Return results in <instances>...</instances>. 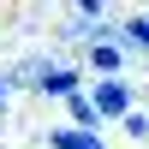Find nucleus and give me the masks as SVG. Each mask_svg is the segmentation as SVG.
Instances as JSON below:
<instances>
[{
  "label": "nucleus",
  "mask_w": 149,
  "mask_h": 149,
  "mask_svg": "<svg viewBox=\"0 0 149 149\" xmlns=\"http://www.w3.org/2000/svg\"><path fill=\"white\" fill-rule=\"evenodd\" d=\"M90 102H95V119H125V113H131V90H125L119 78H102Z\"/></svg>",
  "instance_id": "nucleus-1"
},
{
  "label": "nucleus",
  "mask_w": 149,
  "mask_h": 149,
  "mask_svg": "<svg viewBox=\"0 0 149 149\" xmlns=\"http://www.w3.org/2000/svg\"><path fill=\"white\" fill-rule=\"evenodd\" d=\"M36 90L72 102V95H78V72H66V66H42V72H36Z\"/></svg>",
  "instance_id": "nucleus-2"
},
{
  "label": "nucleus",
  "mask_w": 149,
  "mask_h": 149,
  "mask_svg": "<svg viewBox=\"0 0 149 149\" xmlns=\"http://www.w3.org/2000/svg\"><path fill=\"white\" fill-rule=\"evenodd\" d=\"M48 143H54V149H102L95 131H78V125H54V131H48Z\"/></svg>",
  "instance_id": "nucleus-3"
},
{
  "label": "nucleus",
  "mask_w": 149,
  "mask_h": 149,
  "mask_svg": "<svg viewBox=\"0 0 149 149\" xmlns=\"http://www.w3.org/2000/svg\"><path fill=\"white\" fill-rule=\"evenodd\" d=\"M72 125H78V131L95 125V102H90V95H72Z\"/></svg>",
  "instance_id": "nucleus-4"
},
{
  "label": "nucleus",
  "mask_w": 149,
  "mask_h": 149,
  "mask_svg": "<svg viewBox=\"0 0 149 149\" xmlns=\"http://www.w3.org/2000/svg\"><path fill=\"white\" fill-rule=\"evenodd\" d=\"M90 60H95V72H107V78H113V66H119V48H113V42H95V48H90Z\"/></svg>",
  "instance_id": "nucleus-5"
},
{
  "label": "nucleus",
  "mask_w": 149,
  "mask_h": 149,
  "mask_svg": "<svg viewBox=\"0 0 149 149\" xmlns=\"http://www.w3.org/2000/svg\"><path fill=\"white\" fill-rule=\"evenodd\" d=\"M125 42H131V48H143V54H149V18H131V24H125Z\"/></svg>",
  "instance_id": "nucleus-6"
},
{
  "label": "nucleus",
  "mask_w": 149,
  "mask_h": 149,
  "mask_svg": "<svg viewBox=\"0 0 149 149\" xmlns=\"http://www.w3.org/2000/svg\"><path fill=\"white\" fill-rule=\"evenodd\" d=\"M0 107H6V84H0Z\"/></svg>",
  "instance_id": "nucleus-7"
}]
</instances>
